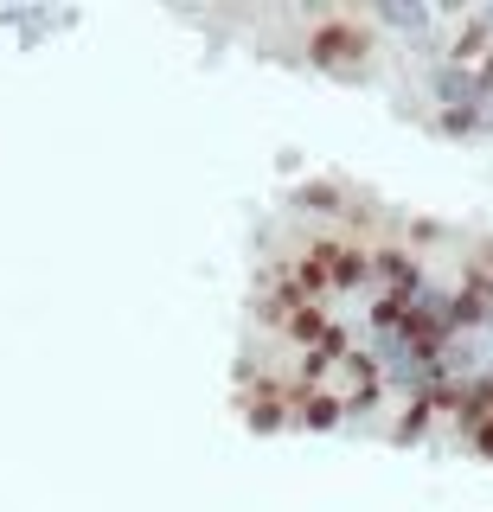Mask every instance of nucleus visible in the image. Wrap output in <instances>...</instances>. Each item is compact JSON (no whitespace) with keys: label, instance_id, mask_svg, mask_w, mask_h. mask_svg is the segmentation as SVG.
Listing matches in <instances>:
<instances>
[{"label":"nucleus","instance_id":"obj_1","mask_svg":"<svg viewBox=\"0 0 493 512\" xmlns=\"http://www.w3.org/2000/svg\"><path fill=\"white\" fill-rule=\"evenodd\" d=\"M340 416H346V404H340V397H327V391H308V397H301V410H295V423H301V429H340Z\"/></svg>","mask_w":493,"mask_h":512},{"label":"nucleus","instance_id":"obj_2","mask_svg":"<svg viewBox=\"0 0 493 512\" xmlns=\"http://www.w3.org/2000/svg\"><path fill=\"white\" fill-rule=\"evenodd\" d=\"M346 52L365 58V39H359L353 26H327L321 39H314V64H327V71H333V58H346Z\"/></svg>","mask_w":493,"mask_h":512},{"label":"nucleus","instance_id":"obj_3","mask_svg":"<svg viewBox=\"0 0 493 512\" xmlns=\"http://www.w3.org/2000/svg\"><path fill=\"white\" fill-rule=\"evenodd\" d=\"M321 256L333 263V282H340V288H359L365 276H372V263H365V256H353V250H340V256H333V250H321Z\"/></svg>","mask_w":493,"mask_h":512},{"label":"nucleus","instance_id":"obj_4","mask_svg":"<svg viewBox=\"0 0 493 512\" xmlns=\"http://www.w3.org/2000/svg\"><path fill=\"white\" fill-rule=\"evenodd\" d=\"M378 26H391V32H429V7H378Z\"/></svg>","mask_w":493,"mask_h":512},{"label":"nucleus","instance_id":"obj_5","mask_svg":"<svg viewBox=\"0 0 493 512\" xmlns=\"http://www.w3.org/2000/svg\"><path fill=\"white\" fill-rule=\"evenodd\" d=\"M301 205H314V212H333V205H340V186H301Z\"/></svg>","mask_w":493,"mask_h":512},{"label":"nucleus","instance_id":"obj_6","mask_svg":"<svg viewBox=\"0 0 493 512\" xmlns=\"http://www.w3.org/2000/svg\"><path fill=\"white\" fill-rule=\"evenodd\" d=\"M250 423H257V429H282V410L263 404V410H250Z\"/></svg>","mask_w":493,"mask_h":512},{"label":"nucleus","instance_id":"obj_7","mask_svg":"<svg viewBox=\"0 0 493 512\" xmlns=\"http://www.w3.org/2000/svg\"><path fill=\"white\" fill-rule=\"evenodd\" d=\"M487 84H493V52H487Z\"/></svg>","mask_w":493,"mask_h":512}]
</instances>
